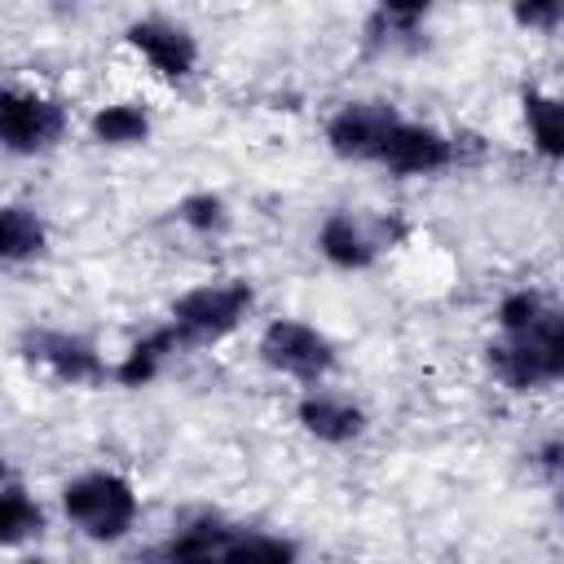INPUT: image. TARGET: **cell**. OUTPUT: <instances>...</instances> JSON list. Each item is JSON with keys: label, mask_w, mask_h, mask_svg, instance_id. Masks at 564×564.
I'll return each instance as SVG.
<instances>
[{"label": "cell", "mask_w": 564, "mask_h": 564, "mask_svg": "<svg viewBox=\"0 0 564 564\" xmlns=\"http://www.w3.org/2000/svg\"><path fill=\"white\" fill-rule=\"evenodd\" d=\"M494 370L511 383V388H538L551 383L564 370V326L551 308H542V317L524 330H516L507 344L494 348Z\"/></svg>", "instance_id": "1"}, {"label": "cell", "mask_w": 564, "mask_h": 564, "mask_svg": "<svg viewBox=\"0 0 564 564\" xmlns=\"http://www.w3.org/2000/svg\"><path fill=\"white\" fill-rule=\"evenodd\" d=\"M66 516L84 524L93 538H119L137 516V494L123 476L97 471L66 489Z\"/></svg>", "instance_id": "2"}, {"label": "cell", "mask_w": 564, "mask_h": 564, "mask_svg": "<svg viewBox=\"0 0 564 564\" xmlns=\"http://www.w3.org/2000/svg\"><path fill=\"white\" fill-rule=\"evenodd\" d=\"M251 304V291L242 286V282H229V286H198V291H189L185 300H176V308H172V317H176V339H198V344H207V339H220L238 317H242V308Z\"/></svg>", "instance_id": "3"}, {"label": "cell", "mask_w": 564, "mask_h": 564, "mask_svg": "<svg viewBox=\"0 0 564 564\" xmlns=\"http://www.w3.org/2000/svg\"><path fill=\"white\" fill-rule=\"evenodd\" d=\"M260 352L269 366L300 375V379H317L330 366V344L304 322H273L260 339Z\"/></svg>", "instance_id": "4"}, {"label": "cell", "mask_w": 564, "mask_h": 564, "mask_svg": "<svg viewBox=\"0 0 564 564\" xmlns=\"http://www.w3.org/2000/svg\"><path fill=\"white\" fill-rule=\"evenodd\" d=\"M62 132V110L31 93H0V141L13 150H40Z\"/></svg>", "instance_id": "5"}, {"label": "cell", "mask_w": 564, "mask_h": 564, "mask_svg": "<svg viewBox=\"0 0 564 564\" xmlns=\"http://www.w3.org/2000/svg\"><path fill=\"white\" fill-rule=\"evenodd\" d=\"M397 123L401 119L392 115V106H383V101H357V106H344L330 119V145L339 154L379 159V150L388 145V137H392Z\"/></svg>", "instance_id": "6"}, {"label": "cell", "mask_w": 564, "mask_h": 564, "mask_svg": "<svg viewBox=\"0 0 564 564\" xmlns=\"http://www.w3.org/2000/svg\"><path fill=\"white\" fill-rule=\"evenodd\" d=\"M379 159L397 172H432L449 159V141L432 128H414V123H397L388 145L379 150Z\"/></svg>", "instance_id": "7"}, {"label": "cell", "mask_w": 564, "mask_h": 564, "mask_svg": "<svg viewBox=\"0 0 564 564\" xmlns=\"http://www.w3.org/2000/svg\"><path fill=\"white\" fill-rule=\"evenodd\" d=\"M128 40L163 70V75H185L194 66V40L181 31V26H167V22H137L128 26Z\"/></svg>", "instance_id": "8"}, {"label": "cell", "mask_w": 564, "mask_h": 564, "mask_svg": "<svg viewBox=\"0 0 564 564\" xmlns=\"http://www.w3.org/2000/svg\"><path fill=\"white\" fill-rule=\"evenodd\" d=\"M31 357L48 361V366H53L62 379H70V383H88V379L101 375V361L93 357V348L66 339V335H35V339H31Z\"/></svg>", "instance_id": "9"}, {"label": "cell", "mask_w": 564, "mask_h": 564, "mask_svg": "<svg viewBox=\"0 0 564 564\" xmlns=\"http://www.w3.org/2000/svg\"><path fill=\"white\" fill-rule=\"evenodd\" d=\"M300 423L322 436V441H348L361 432V410H352L348 401H330V397H308L300 405Z\"/></svg>", "instance_id": "10"}, {"label": "cell", "mask_w": 564, "mask_h": 564, "mask_svg": "<svg viewBox=\"0 0 564 564\" xmlns=\"http://www.w3.org/2000/svg\"><path fill=\"white\" fill-rule=\"evenodd\" d=\"M322 251H326V260H335L344 269H361V264H370L375 242L361 234V225H352V216H330L322 225Z\"/></svg>", "instance_id": "11"}, {"label": "cell", "mask_w": 564, "mask_h": 564, "mask_svg": "<svg viewBox=\"0 0 564 564\" xmlns=\"http://www.w3.org/2000/svg\"><path fill=\"white\" fill-rule=\"evenodd\" d=\"M225 546H229V529L198 524V529L181 533L176 542H167V546L159 551V564H216Z\"/></svg>", "instance_id": "12"}, {"label": "cell", "mask_w": 564, "mask_h": 564, "mask_svg": "<svg viewBox=\"0 0 564 564\" xmlns=\"http://www.w3.org/2000/svg\"><path fill=\"white\" fill-rule=\"evenodd\" d=\"M524 115L533 123V141L546 159L560 154V141H564V110L555 97H542V93H524Z\"/></svg>", "instance_id": "13"}, {"label": "cell", "mask_w": 564, "mask_h": 564, "mask_svg": "<svg viewBox=\"0 0 564 564\" xmlns=\"http://www.w3.org/2000/svg\"><path fill=\"white\" fill-rule=\"evenodd\" d=\"M216 564H295V546L282 538H229V546L220 551Z\"/></svg>", "instance_id": "14"}, {"label": "cell", "mask_w": 564, "mask_h": 564, "mask_svg": "<svg viewBox=\"0 0 564 564\" xmlns=\"http://www.w3.org/2000/svg\"><path fill=\"white\" fill-rule=\"evenodd\" d=\"M40 524H44V516H40V507L22 489L0 494V546H13L22 538L40 533Z\"/></svg>", "instance_id": "15"}, {"label": "cell", "mask_w": 564, "mask_h": 564, "mask_svg": "<svg viewBox=\"0 0 564 564\" xmlns=\"http://www.w3.org/2000/svg\"><path fill=\"white\" fill-rule=\"evenodd\" d=\"M40 242H44V229L31 212H22V207L0 212V260L31 256V251H40Z\"/></svg>", "instance_id": "16"}, {"label": "cell", "mask_w": 564, "mask_h": 564, "mask_svg": "<svg viewBox=\"0 0 564 564\" xmlns=\"http://www.w3.org/2000/svg\"><path fill=\"white\" fill-rule=\"evenodd\" d=\"M145 115L137 110V106H110V110H101L97 119H93V132L101 137V141H110V145H128V141H141L145 137Z\"/></svg>", "instance_id": "17"}, {"label": "cell", "mask_w": 564, "mask_h": 564, "mask_svg": "<svg viewBox=\"0 0 564 564\" xmlns=\"http://www.w3.org/2000/svg\"><path fill=\"white\" fill-rule=\"evenodd\" d=\"M172 344H176V330H159V335H150L145 344H137V348L128 352V361L119 366V379H123V383H145V379L154 375L159 357H163Z\"/></svg>", "instance_id": "18"}, {"label": "cell", "mask_w": 564, "mask_h": 564, "mask_svg": "<svg viewBox=\"0 0 564 564\" xmlns=\"http://www.w3.org/2000/svg\"><path fill=\"white\" fill-rule=\"evenodd\" d=\"M502 326L516 335V330H524V326H533L538 317H542V300L538 295H529V291H520V295H511L507 304H502Z\"/></svg>", "instance_id": "19"}, {"label": "cell", "mask_w": 564, "mask_h": 564, "mask_svg": "<svg viewBox=\"0 0 564 564\" xmlns=\"http://www.w3.org/2000/svg\"><path fill=\"white\" fill-rule=\"evenodd\" d=\"M181 216H185L194 229H212V225H220V220H225V216H220V198H212V194L189 198V203L181 207Z\"/></svg>", "instance_id": "20"}, {"label": "cell", "mask_w": 564, "mask_h": 564, "mask_svg": "<svg viewBox=\"0 0 564 564\" xmlns=\"http://www.w3.org/2000/svg\"><path fill=\"white\" fill-rule=\"evenodd\" d=\"M516 18L529 22V26H551V22L560 18V4H520Z\"/></svg>", "instance_id": "21"}, {"label": "cell", "mask_w": 564, "mask_h": 564, "mask_svg": "<svg viewBox=\"0 0 564 564\" xmlns=\"http://www.w3.org/2000/svg\"><path fill=\"white\" fill-rule=\"evenodd\" d=\"M26 564H44V560H26Z\"/></svg>", "instance_id": "22"}, {"label": "cell", "mask_w": 564, "mask_h": 564, "mask_svg": "<svg viewBox=\"0 0 564 564\" xmlns=\"http://www.w3.org/2000/svg\"><path fill=\"white\" fill-rule=\"evenodd\" d=\"M0 476H4V463H0Z\"/></svg>", "instance_id": "23"}]
</instances>
